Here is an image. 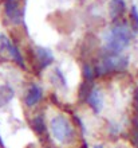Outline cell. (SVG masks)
<instances>
[{"mask_svg":"<svg viewBox=\"0 0 138 148\" xmlns=\"http://www.w3.org/2000/svg\"><path fill=\"white\" fill-rule=\"evenodd\" d=\"M32 127H34V129L38 133H43V131H44V120H43V116H36L32 120Z\"/></svg>","mask_w":138,"mask_h":148,"instance_id":"cell-13","label":"cell"},{"mask_svg":"<svg viewBox=\"0 0 138 148\" xmlns=\"http://www.w3.org/2000/svg\"><path fill=\"white\" fill-rule=\"evenodd\" d=\"M35 54L38 58L39 69H46L47 66H50L52 61H54V54L50 49L43 46H36L35 47Z\"/></svg>","mask_w":138,"mask_h":148,"instance_id":"cell-7","label":"cell"},{"mask_svg":"<svg viewBox=\"0 0 138 148\" xmlns=\"http://www.w3.org/2000/svg\"><path fill=\"white\" fill-rule=\"evenodd\" d=\"M125 11V0H110V18L111 19H118L119 16Z\"/></svg>","mask_w":138,"mask_h":148,"instance_id":"cell-11","label":"cell"},{"mask_svg":"<svg viewBox=\"0 0 138 148\" xmlns=\"http://www.w3.org/2000/svg\"><path fill=\"white\" fill-rule=\"evenodd\" d=\"M129 65L127 57H121V55H114V54H109L106 53L103 58L101 59L98 65H97L95 70L97 74H107V73H113V71H121L125 70Z\"/></svg>","mask_w":138,"mask_h":148,"instance_id":"cell-3","label":"cell"},{"mask_svg":"<svg viewBox=\"0 0 138 148\" xmlns=\"http://www.w3.org/2000/svg\"><path fill=\"white\" fill-rule=\"evenodd\" d=\"M78 1H84V0H78Z\"/></svg>","mask_w":138,"mask_h":148,"instance_id":"cell-18","label":"cell"},{"mask_svg":"<svg viewBox=\"0 0 138 148\" xmlns=\"http://www.w3.org/2000/svg\"><path fill=\"white\" fill-rule=\"evenodd\" d=\"M84 75H86L88 79L92 77V69L90 66H84Z\"/></svg>","mask_w":138,"mask_h":148,"instance_id":"cell-14","label":"cell"},{"mask_svg":"<svg viewBox=\"0 0 138 148\" xmlns=\"http://www.w3.org/2000/svg\"><path fill=\"white\" fill-rule=\"evenodd\" d=\"M0 147H3V140H1V136H0Z\"/></svg>","mask_w":138,"mask_h":148,"instance_id":"cell-16","label":"cell"},{"mask_svg":"<svg viewBox=\"0 0 138 148\" xmlns=\"http://www.w3.org/2000/svg\"><path fill=\"white\" fill-rule=\"evenodd\" d=\"M52 85L56 86L59 90H66L67 89V79H66L65 74L62 73L61 67L59 66H55L51 71V77H50Z\"/></svg>","mask_w":138,"mask_h":148,"instance_id":"cell-10","label":"cell"},{"mask_svg":"<svg viewBox=\"0 0 138 148\" xmlns=\"http://www.w3.org/2000/svg\"><path fill=\"white\" fill-rule=\"evenodd\" d=\"M15 97V90L10 84H1L0 85V108L7 106Z\"/></svg>","mask_w":138,"mask_h":148,"instance_id":"cell-9","label":"cell"},{"mask_svg":"<svg viewBox=\"0 0 138 148\" xmlns=\"http://www.w3.org/2000/svg\"><path fill=\"white\" fill-rule=\"evenodd\" d=\"M130 19H131V28H133V31L135 34H138V8H137V5H131Z\"/></svg>","mask_w":138,"mask_h":148,"instance_id":"cell-12","label":"cell"},{"mask_svg":"<svg viewBox=\"0 0 138 148\" xmlns=\"http://www.w3.org/2000/svg\"><path fill=\"white\" fill-rule=\"evenodd\" d=\"M86 101L88 102V105L91 106V109L95 113H101V110L103 109V97H102V92L98 88L92 86L90 93L86 97Z\"/></svg>","mask_w":138,"mask_h":148,"instance_id":"cell-6","label":"cell"},{"mask_svg":"<svg viewBox=\"0 0 138 148\" xmlns=\"http://www.w3.org/2000/svg\"><path fill=\"white\" fill-rule=\"evenodd\" d=\"M0 49H1V50H7L8 54L15 59V62L19 63L22 67H24V59H23V57H22V54H20L19 49H18L7 36L3 35V34H0Z\"/></svg>","mask_w":138,"mask_h":148,"instance_id":"cell-5","label":"cell"},{"mask_svg":"<svg viewBox=\"0 0 138 148\" xmlns=\"http://www.w3.org/2000/svg\"><path fill=\"white\" fill-rule=\"evenodd\" d=\"M94 148H103L102 145H94Z\"/></svg>","mask_w":138,"mask_h":148,"instance_id":"cell-17","label":"cell"},{"mask_svg":"<svg viewBox=\"0 0 138 148\" xmlns=\"http://www.w3.org/2000/svg\"><path fill=\"white\" fill-rule=\"evenodd\" d=\"M133 39V32L130 28L123 22H117V23L110 27L103 35V45L105 50L109 54L121 55L125 49L130 45Z\"/></svg>","mask_w":138,"mask_h":148,"instance_id":"cell-1","label":"cell"},{"mask_svg":"<svg viewBox=\"0 0 138 148\" xmlns=\"http://www.w3.org/2000/svg\"><path fill=\"white\" fill-rule=\"evenodd\" d=\"M42 97H43L42 88H40L39 85H36V84H34V85H31L30 88H28L27 93H26L24 104H26L27 106H34L42 100Z\"/></svg>","mask_w":138,"mask_h":148,"instance_id":"cell-8","label":"cell"},{"mask_svg":"<svg viewBox=\"0 0 138 148\" xmlns=\"http://www.w3.org/2000/svg\"><path fill=\"white\" fill-rule=\"evenodd\" d=\"M50 132L51 136L58 144L67 145L73 141L75 133L71 121L63 113H58L50 120Z\"/></svg>","mask_w":138,"mask_h":148,"instance_id":"cell-2","label":"cell"},{"mask_svg":"<svg viewBox=\"0 0 138 148\" xmlns=\"http://www.w3.org/2000/svg\"><path fill=\"white\" fill-rule=\"evenodd\" d=\"M4 14L10 23L19 24L23 19V12L19 0H4Z\"/></svg>","mask_w":138,"mask_h":148,"instance_id":"cell-4","label":"cell"},{"mask_svg":"<svg viewBox=\"0 0 138 148\" xmlns=\"http://www.w3.org/2000/svg\"><path fill=\"white\" fill-rule=\"evenodd\" d=\"M135 109H137V112H138V89H137V92H135Z\"/></svg>","mask_w":138,"mask_h":148,"instance_id":"cell-15","label":"cell"}]
</instances>
